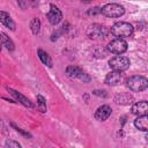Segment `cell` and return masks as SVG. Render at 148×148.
<instances>
[{
  "label": "cell",
  "mask_w": 148,
  "mask_h": 148,
  "mask_svg": "<svg viewBox=\"0 0 148 148\" xmlns=\"http://www.w3.org/2000/svg\"><path fill=\"white\" fill-rule=\"evenodd\" d=\"M109 30L111 35H113L117 38H126L133 35L134 28L130 22L119 21V22H116L111 28H109Z\"/></svg>",
  "instance_id": "6da1fadb"
},
{
  "label": "cell",
  "mask_w": 148,
  "mask_h": 148,
  "mask_svg": "<svg viewBox=\"0 0 148 148\" xmlns=\"http://www.w3.org/2000/svg\"><path fill=\"white\" fill-rule=\"evenodd\" d=\"M126 87L133 92H141L148 88V80L143 75H132L125 81Z\"/></svg>",
  "instance_id": "7a4b0ae2"
},
{
  "label": "cell",
  "mask_w": 148,
  "mask_h": 148,
  "mask_svg": "<svg viewBox=\"0 0 148 148\" xmlns=\"http://www.w3.org/2000/svg\"><path fill=\"white\" fill-rule=\"evenodd\" d=\"M101 14H103L106 17L110 18H119L125 14V8L120 3L110 2L105 3L103 7H101Z\"/></svg>",
  "instance_id": "3957f363"
},
{
  "label": "cell",
  "mask_w": 148,
  "mask_h": 148,
  "mask_svg": "<svg viewBox=\"0 0 148 148\" xmlns=\"http://www.w3.org/2000/svg\"><path fill=\"white\" fill-rule=\"evenodd\" d=\"M109 32H110L109 28L105 27L104 24L92 23L91 25H89L87 30V36L92 40H101V39H104L109 35Z\"/></svg>",
  "instance_id": "277c9868"
},
{
  "label": "cell",
  "mask_w": 148,
  "mask_h": 148,
  "mask_svg": "<svg viewBox=\"0 0 148 148\" xmlns=\"http://www.w3.org/2000/svg\"><path fill=\"white\" fill-rule=\"evenodd\" d=\"M65 72H66V75L72 80H79L83 83H89L91 81L90 75L86 71H83L82 68H80L77 66L69 65V66L66 67Z\"/></svg>",
  "instance_id": "5b68a950"
},
{
  "label": "cell",
  "mask_w": 148,
  "mask_h": 148,
  "mask_svg": "<svg viewBox=\"0 0 148 148\" xmlns=\"http://www.w3.org/2000/svg\"><path fill=\"white\" fill-rule=\"evenodd\" d=\"M131 66V60L127 57H124L121 54L114 56L109 60V67L112 71H118V72H125L130 68Z\"/></svg>",
  "instance_id": "8992f818"
},
{
  "label": "cell",
  "mask_w": 148,
  "mask_h": 148,
  "mask_svg": "<svg viewBox=\"0 0 148 148\" xmlns=\"http://www.w3.org/2000/svg\"><path fill=\"white\" fill-rule=\"evenodd\" d=\"M106 49L112 54L118 56V54H123V53H125L127 51L128 44L124 38H114V39H112L111 42L108 43Z\"/></svg>",
  "instance_id": "52a82bcc"
},
{
  "label": "cell",
  "mask_w": 148,
  "mask_h": 148,
  "mask_svg": "<svg viewBox=\"0 0 148 148\" xmlns=\"http://www.w3.org/2000/svg\"><path fill=\"white\" fill-rule=\"evenodd\" d=\"M6 90H7V92L14 98V101H15L16 103H20V104L23 105L24 108L32 109V108L35 106L34 103H32L27 96H24L22 92L17 91V90H15V89H13V88H10V87H6Z\"/></svg>",
  "instance_id": "ba28073f"
},
{
  "label": "cell",
  "mask_w": 148,
  "mask_h": 148,
  "mask_svg": "<svg viewBox=\"0 0 148 148\" xmlns=\"http://www.w3.org/2000/svg\"><path fill=\"white\" fill-rule=\"evenodd\" d=\"M46 18H47L50 24L57 25L62 21V12L54 3H51L50 5V9H49V12L46 14Z\"/></svg>",
  "instance_id": "9c48e42d"
},
{
  "label": "cell",
  "mask_w": 148,
  "mask_h": 148,
  "mask_svg": "<svg viewBox=\"0 0 148 148\" xmlns=\"http://www.w3.org/2000/svg\"><path fill=\"white\" fill-rule=\"evenodd\" d=\"M111 113H112L111 106L108 105V104H103V105H101L96 109V111L94 113V117L98 121H105L111 116Z\"/></svg>",
  "instance_id": "30bf717a"
},
{
  "label": "cell",
  "mask_w": 148,
  "mask_h": 148,
  "mask_svg": "<svg viewBox=\"0 0 148 148\" xmlns=\"http://www.w3.org/2000/svg\"><path fill=\"white\" fill-rule=\"evenodd\" d=\"M123 80V72H118V71H112L109 72L106 75H105V79H104V83L108 84V86H117Z\"/></svg>",
  "instance_id": "8fae6325"
},
{
  "label": "cell",
  "mask_w": 148,
  "mask_h": 148,
  "mask_svg": "<svg viewBox=\"0 0 148 148\" xmlns=\"http://www.w3.org/2000/svg\"><path fill=\"white\" fill-rule=\"evenodd\" d=\"M113 101L118 105H130L134 103V97L130 92H120L113 97Z\"/></svg>",
  "instance_id": "7c38bea8"
},
{
  "label": "cell",
  "mask_w": 148,
  "mask_h": 148,
  "mask_svg": "<svg viewBox=\"0 0 148 148\" xmlns=\"http://www.w3.org/2000/svg\"><path fill=\"white\" fill-rule=\"evenodd\" d=\"M131 112L135 116H141V114H147L148 112V103L146 101H140L132 103Z\"/></svg>",
  "instance_id": "4fadbf2b"
},
{
  "label": "cell",
  "mask_w": 148,
  "mask_h": 148,
  "mask_svg": "<svg viewBox=\"0 0 148 148\" xmlns=\"http://www.w3.org/2000/svg\"><path fill=\"white\" fill-rule=\"evenodd\" d=\"M0 22H1L6 28H8L9 30L15 31V29H16V23H15V21L12 18V16L9 15V13H7V12H5V10H0Z\"/></svg>",
  "instance_id": "5bb4252c"
},
{
  "label": "cell",
  "mask_w": 148,
  "mask_h": 148,
  "mask_svg": "<svg viewBox=\"0 0 148 148\" xmlns=\"http://www.w3.org/2000/svg\"><path fill=\"white\" fill-rule=\"evenodd\" d=\"M134 127L139 131H142V132H147L148 131V116L147 114H141V116H138L134 121Z\"/></svg>",
  "instance_id": "9a60e30c"
},
{
  "label": "cell",
  "mask_w": 148,
  "mask_h": 148,
  "mask_svg": "<svg viewBox=\"0 0 148 148\" xmlns=\"http://www.w3.org/2000/svg\"><path fill=\"white\" fill-rule=\"evenodd\" d=\"M0 44L2 46H5L9 52H13L15 50V44L12 40V38L7 34H5L2 31H0Z\"/></svg>",
  "instance_id": "2e32d148"
},
{
  "label": "cell",
  "mask_w": 148,
  "mask_h": 148,
  "mask_svg": "<svg viewBox=\"0 0 148 148\" xmlns=\"http://www.w3.org/2000/svg\"><path fill=\"white\" fill-rule=\"evenodd\" d=\"M37 56H38V58H39V60L42 61L43 65L47 66L49 68H51L53 66V62H52V59H51L50 54L46 51H44L43 49H40V47L37 49Z\"/></svg>",
  "instance_id": "e0dca14e"
},
{
  "label": "cell",
  "mask_w": 148,
  "mask_h": 148,
  "mask_svg": "<svg viewBox=\"0 0 148 148\" xmlns=\"http://www.w3.org/2000/svg\"><path fill=\"white\" fill-rule=\"evenodd\" d=\"M40 27H42V23H40V20L38 17H34L31 18L30 21V30L32 32V35L37 36L40 31Z\"/></svg>",
  "instance_id": "ac0fdd59"
},
{
  "label": "cell",
  "mask_w": 148,
  "mask_h": 148,
  "mask_svg": "<svg viewBox=\"0 0 148 148\" xmlns=\"http://www.w3.org/2000/svg\"><path fill=\"white\" fill-rule=\"evenodd\" d=\"M36 99H37V109L39 110V112L42 113H45L47 111V106H46V99L43 95L38 94L36 96Z\"/></svg>",
  "instance_id": "d6986e66"
},
{
  "label": "cell",
  "mask_w": 148,
  "mask_h": 148,
  "mask_svg": "<svg viewBox=\"0 0 148 148\" xmlns=\"http://www.w3.org/2000/svg\"><path fill=\"white\" fill-rule=\"evenodd\" d=\"M10 125H12V127H13L17 133H20V134H21V135H23L24 138H28V139H31V138H32V135H31V133H30V132L24 131V130H22L21 127L16 126V124H15V123H10Z\"/></svg>",
  "instance_id": "ffe728a7"
},
{
  "label": "cell",
  "mask_w": 148,
  "mask_h": 148,
  "mask_svg": "<svg viewBox=\"0 0 148 148\" xmlns=\"http://www.w3.org/2000/svg\"><path fill=\"white\" fill-rule=\"evenodd\" d=\"M5 147H6V148H21V147H22V145H21L18 141L7 139V140H6V142H5Z\"/></svg>",
  "instance_id": "44dd1931"
},
{
  "label": "cell",
  "mask_w": 148,
  "mask_h": 148,
  "mask_svg": "<svg viewBox=\"0 0 148 148\" xmlns=\"http://www.w3.org/2000/svg\"><path fill=\"white\" fill-rule=\"evenodd\" d=\"M92 95H95V96H97V97L106 98V97H108V91L104 90V89H95V90H92Z\"/></svg>",
  "instance_id": "7402d4cb"
},
{
  "label": "cell",
  "mask_w": 148,
  "mask_h": 148,
  "mask_svg": "<svg viewBox=\"0 0 148 148\" xmlns=\"http://www.w3.org/2000/svg\"><path fill=\"white\" fill-rule=\"evenodd\" d=\"M87 14H88V15H90V16L98 15V14H101V7H98V6L91 7V8H89V9L87 10Z\"/></svg>",
  "instance_id": "603a6c76"
},
{
  "label": "cell",
  "mask_w": 148,
  "mask_h": 148,
  "mask_svg": "<svg viewBox=\"0 0 148 148\" xmlns=\"http://www.w3.org/2000/svg\"><path fill=\"white\" fill-rule=\"evenodd\" d=\"M16 2H17V5L20 6V8H21V9H25V8H27V6H28L27 0H16Z\"/></svg>",
  "instance_id": "cb8c5ba5"
},
{
  "label": "cell",
  "mask_w": 148,
  "mask_h": 148,
  "mask_svg": "<svg viewBox=\"0 0 148 148\" xmlns=\"http://www.w3.org/2000/svg\"><path fill=\"white\" fill-rule=\"evenodd\" d=\"M27 2L32 7H36L38 5V0H27Z\"/></svg>",
  "instance_id": "d4e9b609"
},
{
  "label": "cell",
  "mask_w": 148,
  "mask_h": 148,
  "mask_svg": "<svg viewBox=\"0 0 148 148\" xmlns=\"http://www.w3.org/2000/svg\"><path fill=\"white\" fill-rule=\"evenodd\" d=\"M0 126H1V127H2L3 130H5V125H3V123H2V120H1V118H0Z\"/></svg>",
  "instance_id": "484cf974"
},
{
  "label": "cell",
  "mask_w": 148,
  "mask_h": 148,
  "mask_svg": "<svg viewBox=\"0 0 148 148\" xmlns=\"http://www.w3.org/2000/svg\"><path fill=\"white\" fill-rule=\"evenodd\" d=\"M82 1H83V2H90L91 0H82Z\"/></svg>",
  "instance_id": "4316f807"
},
{
  "label": "cell",
  "mask_w": 148,
  "mask_h": 148,
  "mask_svg": "<svg viewBox=\"0 0 148 148\" xmlns=\"http://www.w3.org/2000/svg\"><path fill=\"white\" fill-rule=\"evenodd\" d=\"M1 46H2V45H1V44H0V51H1Z\"/></svg>",
  "instance_id": "83f0119b"
}]
</instances>
